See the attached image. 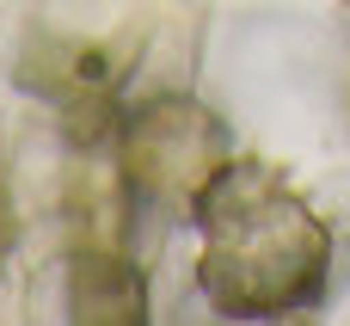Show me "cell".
I'll use <instances>...</instances> for the list:
<instances>
[{"label":"cell","mask_w":350,"mask_h":326,"mask_svg":"<svg viewBox=\"0 0 350 326\" xmlns=\"http://www.w3.org/2000/svg\"><path fill=\"white\" fill-rule=\"evenodd\" d=\"M203 234L197 290L228 321H295L326 302L332 284V228L320 210L265 160H228L197 210Z\"/></svg>","instance_id":"6da1fadb"},{"label":"cell","mask_w":350,"mask_h":326,"mask_svg":"<svg viewBox=\"0 0 350 326\" xmlns=\"http://www.w3.org/2000/svg\"><path fill=\"white\" fill-rule=\"evenodd\" d=\"M111 154H117L123 197L135 210L191 222L203 185L234 160V142H228V123L203 99H191V92H154V99L117 111Z\"/></svg>","instance_id":"7a4b0ae2"},{"label":"cell","mask_w":350,"mask_h":326,"mask_svg":"<svg viewBox=\"0 0 350 326\" xmlns=\"http://www.w3.org/2000/svg\"><path fill=\"white\" fill-rule=\"evenodd\" d=\"M62 321H148V284L117 253H68L62 259Z\"/></svg>","instance_id":"3957f363"},{"label":"cell","mask_w":350,"mask_h":326,"mask_svg":"<svg viewBox=\"0 0 350 326\" xmlns=\"http://www.w3.org/2000/svg\"><path fill=\"white\" fill-rule=\"evenodd\" d=\"M12 240H18V222H12V210H6V197H0V271H6V259H12Z\"/></svg>","instance_id":"277c9868"},{"label":"cell","mask_w":350,"mask_h":326,"mask_svg":"<svg viewBox=\"0 0 350 326\" xmlns=\"http://www.w3.org/2000/svg\"><path fill=\"white\" fill-rule=\"evenodd\" d=\"M345 6H350V0H345Z\"/></svg>","instance_id":"5b68a950"}]
</instances>
